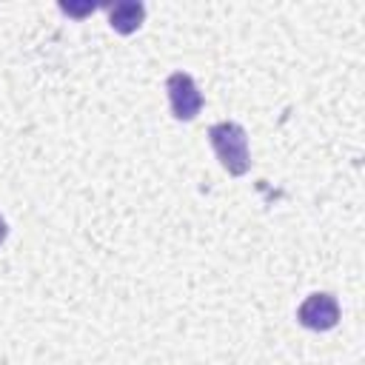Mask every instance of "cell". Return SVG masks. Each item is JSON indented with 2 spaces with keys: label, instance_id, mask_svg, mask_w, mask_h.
Here are the masks:
<instances>
[{
  "label": "cell",
  "instance_id": "obj_4",
  "mask_svg": "<svg viewBox=\"0 0 365 365\" xmlns=\"http://www.w3.org/2000/svg\"><path fill=\"white\" fill-rule=\"evenodd\" d=\"M143 20H145V6L137 3V0H120V3L108 6V23L120 34L137 31L143 26Z\"/></svg>",
  "mask_w": 365,
  "mask_h": 365
},
{
  "label": "cell",
  "instance_id": "obj_2",
  "mask_svg": "<svg viewBox=\"0 0 365 365\" xmlns=\"http://www.w3.org/2000/svg\"><path fill=\"white\" fill-rule=\"evenodd\" d=\"M165 91H168V100H171V111L177 120H194L202 108V94L194 83L191 74L185 71H174L168 74L165 80Z\"/></svg>",
  "mask_w": 365,
  "mask_h": 365
},
{
  "label": "cell",
  "instance_id": "obj_6",
  "mask_svg": "<svg viewBox=\"0 0 365 365\" xmlns=\"http://www.w3.org/2000/svg\"><path fill=\"white\" fill-rule=\"evenodd\" d=\"M6 234H9V225H6V220H3V217H0V242H3V240H6Z\"/></svg>",
  "mask_w": 365,
  "mask_h": 365
},
{
  "label": "cell",
  "instance_id": "obj_5",
  "mask_svg": "<svg viewBox=\"0 0 365 365\" xmlns=\"http://www.w3.org/2000/svg\"><path fill=\"white\" fill-rule=\"evenodd\" d=\"M60 9H63L66 14H86V11H94V6H77V9H74V6H60Z\"/></svg>",
  "mask_w": 365,
  "mask_h": 365
},
{
  "label": "cell",
  "instance_id": "obj_1",
  "mask_svg": "<svg viewBox=\"0 0 365 365\" xmlns=\"http://www.w3.org/2000/svg\"><path fill=\"white\" fill-rule=\"evenodd\" d=\"M208 140H211V148L217 151L222 168L234 177L245 174L248 165H251V154H248V134L240 123H231V120H222V123H214L208 128Z\"/></svg>",
  "mask_w": 365,
  "mask_h": 365
},
{
  "label": "cell",
  "instance_id": "obj_3",
  "mask_svg": "<svg viewBox=\"0 0 365 365\" xmlns=\"http://www.w3.org/2000/svg\"><path fill=\"white\" fill-rule=\"evenodd\" d=\"M297 319L311 331H331L339 322V305L331 294H311L299 305Z\"/></svg>",
  "mask_w": 365,
  "mask_h": 365
}]
</instances>
